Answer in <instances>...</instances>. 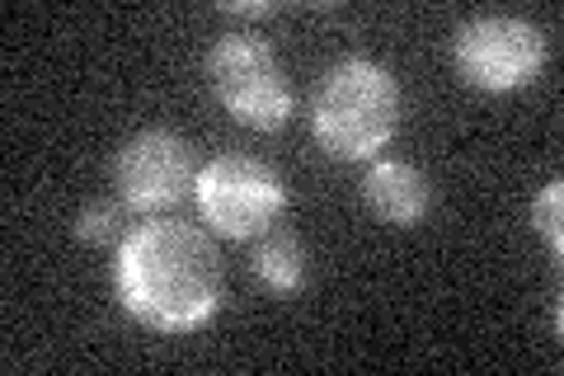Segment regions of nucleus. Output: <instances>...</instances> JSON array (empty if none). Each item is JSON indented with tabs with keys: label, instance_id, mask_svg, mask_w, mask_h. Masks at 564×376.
Returning a JSON list of instances; mask_svg holds the SVG:
<instances>
[{
	"label": "nucleus",
	"instance_id": "10",
	"mask_svg": "<svg viewBox=\"0 0 564 376\" xmlns=\"http://www.w3.org/2000/svg\"><path fill=\"white\" fill-rule=\"evenodd\" d=\"M532 226H536L541 245L551 249V259H560L564 255V184L560 179H551L532 198Z\"/></svg>",
	"mask_w": 564,
	"mask_h": 376
},
{
	"label": "nucleus",
	"instance_id": "11",
	"mask_svg": "<svg viewBox=\"0 0 564 376\" xmlns=\"http://www.w3.org/2000/svg\"><path fill=\"white\" fill-rule=\"evenodd\" d=\"M221 14H231V20H269L273 6H221Z\"/></svg>",
	"mask_w": 564,
	"mask_h": 376
},
{
	"label": "nucleus",
	"instance_id": "8",
	"mask_svg": "<svg viewBox=\"0 0 564 376\" xmlns=\"http://www.w3.org/2000/svg\"><path fill=\"white\" fill-rule=\"evenodd\" d=\"M250 273L263 292H273V297H296L306 288V278H311V255H306V245L296 230H263V236L254 240L250 249Z\"/></svg>",
	"mask_w": 564,
	"mask_h": 376
},
{
	"label": "nucleus",
	"instance_id": "9",
	"mask_svg": "<svg viewBox=\"0 0 564 376\" xmlns=\"http://www.w3.org/2000/svg\"><path fill=\"white\" fill-rule=\"evenodd\" d=\"M128 203L122 198H90L80 212H76V222H70V236H76L80 245H90V249H99V245H122V236H128Z\"/></svg>",
	"mask_w": 564,
	"mask_h": 376
},
{
	"label": "nucleus",
	"instance_id": "6",
	"mask_svg": "<svg viewBox=\"0 0 564 376\" xmlns=\"http://www.w3.org/2000/svg\"><path fill=\"white\" fill-rule=\"evenodd\" d=\"M193 179H198L193 147L170 128H141L113 155L118 198L132 212H147V217H161V212L180 207L193 193Z\"/></svg>",
	"mask_w": 564,
	"mask_h": 376
},
{
	"label": "nucleus",
	"instance_id": "5",
	"mask_svg": "<svg viewBox=\"0 0 564 376\" xmlns=\"http://www.w3.org/2000/svg\"><path fill=\"white\" fill-rule=\"evenodd\" d=\"M551 57L545 29L522 14H475L452 33V62L466 85L485 95H513L527 89Z\"/></svg>",
	"mask_w": 564,
	"mask_h": 376
},
{
	"label": "nucleus",
	"instance_id": "1",
	"mask_svg": "<svg viewBox=\"0 0 564 376\" xmlns=\"http://www.w3.org/2000/svg\"><path fill=\"white\" fill-rule=\"evenodd\" d=\"M113 292L137 325L155 334H198L226 297V268L203 226L151 217L113 249Z\"/></svg>",
	"mask_w": 564,
	"mask_h": 376
},
{
	"label": "nucleus",
	"instance_id": "2",
	"mask_svg": "<svg viewBox=\"0 0 564 376\" xmlns=\"http://www.w3.org/2000/svg\"><path fill=\"white\" fill-rule=\"evenodd\" d=\"M404 95L395 76L372 57H344L325 71L311 99V137L329 160H377L400 132Z\"/></svg>",
	"mask_w": 564,
	"mask_h": 376
},
{
	"label": "nucleus",
	"instance_id": "3",
	"mask_svg": "<svg viewBox=\"0 0 564 376\" xmlns=\"http://www.w3.org/2000/svg\"><path fill=\"white\" fill-rule=\"evenodd\" d=\"M203 76L212 95L236 122L254 132H278L292 118V80L269 39L250 29H226L212 39L203 57Z\"/></svg>",
	"mask_w": 564,
	"mask_h": 376
},
{
	"label": "nucleus",
	"instance_id": "4",
	"mask_svg": "<svg viewBox=\"0 0 564 376\" xmlns=\"http://www.w3.org/2000/svg\"><path fill=\"white\" fill-rule=\"evenodd\" d=\"M193 203H198L212 236L221 240H259L288 212V184L259 155L221 151L193 179Z\"/></svg>",
	"mask_w": 564,
	"mask_h": 376
},
{
	"label": "nucleus",
	"instance_id": "7",
	"mask_svg": "<svg viewBox=\"0 0 564 376\" xmlns=\"http://www.w3.org/2000/svg\"><path fill=\"white\" fill-rule=\"evenodd\" d=\"M362 207L386 226H419L433 207V184L410 160H372L362 174Z\"/></svg>",
	"mask_w": 564,
	"mask_h": 376
}]
</instances>
